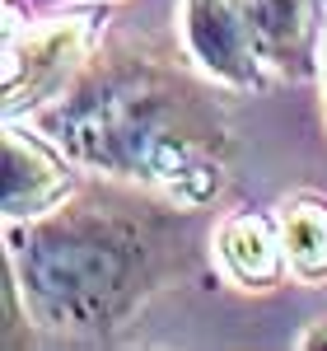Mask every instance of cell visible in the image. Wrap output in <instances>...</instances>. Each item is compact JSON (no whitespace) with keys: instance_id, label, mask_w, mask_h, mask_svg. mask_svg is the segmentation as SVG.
Returning <instances> with one entry per match:
<instances>
[{"instance_id":"cell-6","label":"cell","mask_w":327,"mask_h":351,"mask_svg":"<svg viewBox=\"0 0 327 351\" xmlns=\"http://www.w3.org/2000/svg\"><path fill=\"white\" fill-rule=\"evenodd\" d=\"M211 258H215L224 286H234L244 295H272L290 276V258H285L276 211H257V206H239V211L215 220Z\"/></svg>"},{"instance_id":"cell-4","label":"cell","mask_w":327,"mask_h":351,"mask_svg":"<svg viewBox=\"0 0 327 351\" xmlns=\"http://www.w3.org/2000/svg\"><path fill=\"white\" fill-rule=\"evenodd\" d=\"M178 38L192 66L229 94H262L276 84L244 0H178Z\"/></svg>"},{"instance_id":"cell-8","label":"cell","mask_w":327,"mask_h":351,"mask_svg":"<svg viewBox=\"0 0 327 351\" xmlns=\"http://www.w3.org/2000/svg\"><path fill=\"white\" fill-rule=\"evenodd\" d=\"M285 258H290V281L300 286H327V192L300 188L285 192L272 206Z\"/></svg>"},{"instance_id":"cell-1","label":"cell","mask_w":327,"mask_h":351,"mask_svg":"<svg viewBox=\"0 0 327 351\" xmlns=\"http://www.w3.org/2000/svg\"><path fill=\"white\" fill-rule=\"evenodd\" d=\"M28 122L80 169L159 192L187 211L224 197L239 164L220 84L136 38L99 43L75 80Z\"/></svg>"},{"instance_id":"cell-11","label":"cell","mask_w":327,"mask_h":351,"mask_svg":"<svg viewBox=\"0 0 327 351\" xmlns=\"http://www.w3.org/2000/svg\"><path fill=\"white\" fill-rule=\"evenodd\" d=\"M103 5H117V0H103Z\"/></svg>"},{"instance_id":"cell-7","label":"cell","mask_w":327,"mask_h":351,"mask_svg":"<svg viewBox=\"0 0 327 351\" xmlns=\"http://www.w3.org/2000/svg\"><path fill=\"white\" fill-rule=\"evenodd\" d=\"M276 84H309L323 71L327 0H244Z\"/></svg>"},{"instance_id":"cell-10","label":"cell","mask_w":327,"mask_h":351,"mask_svg":"<svg viewBox=\"0 0 327 351\" xmlns=\"http://www.w3.org/2000/svg\"><path fill=\"white\" fill-rule=\"evenodd\" d=\"M323 108H327V71H323Z\"/></svg>"},{"instance_id":"cell-9","label":"cell","mask_w":327,"mask_h":351,"mask_svg":"<svg viewBox=\"0 0 327 351\" xmlns=\"http://www.w3.org/2000/svg\"><path fill=\"white\" fill-rule=\"evenodd\" d=\"M295 347L300 351H327V319H313V324L295 337Z\"/></svg>"},{"instance_id":"cell-5","label":"cell","mask_w":327,"mask_h":351,"mask_svg":"<svg viewBox=\"0 0 327 351\" xmlns=\"http://www.w3.org/2000/svg\"><path fill=\"white\" fill-rule=\"evenodd\" d=\"M0 169H5V192H0L5 220H38L56 211L66 197H75V188H80V178H75L80 164L33 122L19 127L14 117H5Z\"/></svg>"},{"instance_id":"cell-3","label":"cell","mask_w":327,"mask_h":351,"mask_svg":"<svg viewBox=\"0 0 327 351\" xmlns=\"http://www.w3.org/2000/svg\"><path fill=\"white\" fill-rule=\"evenodd\" d=\"M103 19H108V5L94 0L89 10L52 14L42 24H28L24 33L10 24L5 33V117L38 112L42 104H52L75 80L89 52L103 43L99 38Z\"/></svg>"},{"instance_id":"cell-2","label":"cell","mask_w":327,"mask_h":351,"mask_svg":"<svg viewBox=\"0 0 327 351\" xmlns=\"http://www.w3.org/2000/svg\"><path fill=\"white\" fill-rule=\"evenodd\" d=\"M5 263L42 332L108 342L196 276V211L136 183H80L56 211L5 220Z\"/></svg>"}]
</instances>
